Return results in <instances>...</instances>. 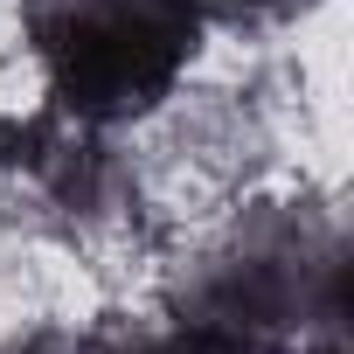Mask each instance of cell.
I'll use <instances>...</instances> for the list:
<instances>
[{
	"mask_svg": "<svg viewBox=\"0 0 354 354\" xmlns=\"http://www.w3.org/2000/svg\"><path fill=\"white\" fill-rule=\"evenodd\" d=\"M42 49L63 104L84 118H125L181 77L195 15L181 0H63L42 21Z\"/></svg>",
	"mask_w": 354,
	"mask_h": 354,
	"instance_id": "cell-1",
	"label": "cell"
},
{
	"mask_svg": "<svg viewBox=\"0 0 354 354\" xmlns=\"http://www.w3.org/2000/svg\"><path fill=\"white\" fill-rule=\"evenodd\" d=\"M139 354H257V347H243V340H230L216 326H195L188 340H160V347H139Z\"/></svg>",
	"mask_w": 354,
	"mask_h": 354,
	"instance_id": "cell-2",
	"label": "cell"
},
{
	"mask_svg": "<svg viewBox=\"0 0 354 354\" xmlns=\"http://www.w3.org/2000/svg\"><path fill=\"white\" fill-rule=\"evenodd\" d=\"M216 8H278V0H216Z\"/></svg>",
	"mask_w": 354,
	"mask_h": 354,
	"instance_id": "cell-3",
	"label": "cell"
},
{
	"mask_svg": "<svg viewBox=\"0 0 354 354\" xmlns=\"http://www.w3.org/2000/svg\"><path fill=\"white\" fill-rule=\"evenodd\" d=\"M28 354H63V347H28Z\"/></svg>",
	"mask_w": 354,
	"mask_h": 354,
	"instance_id": "cell-4",
	"label": "cell"
}]
</instances>
